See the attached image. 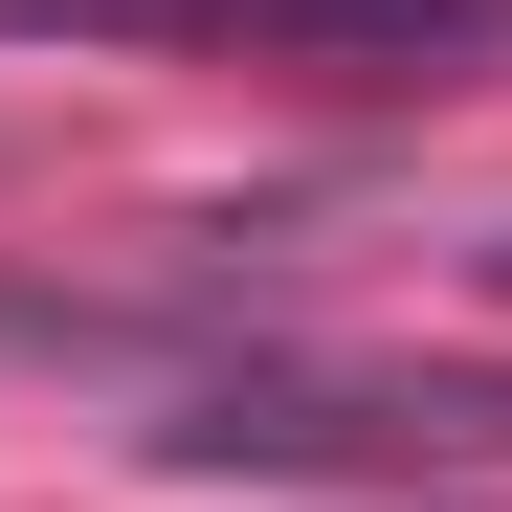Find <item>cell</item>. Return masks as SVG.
I'll list each match as a JSON object with an SVG mask.
<instances>
[{"label":"cell","instance_id":"cell-3","mask_svg":"<svg viewBox=\"0 0 512 512\" xmlns=\"http://www.w3.org/2000/svg\"><path fill=\"white\" fill-rule=\"evenodd\" d=\"M490 290H512V245H490Z\"/></svg>","mask_w":512,"mask_h":512},{"label":"cell","instance_id":"cell-2","mask_svg":"<svg viewBox=\"0 0 512 512\" xmlns=\"http://www.w3.org/2000/svg\"><path fill=\"white\" fill-rule=\"evenodd\" d=\"M0 45H245V67H334V90H468L512 0H0Z\"/></svg>","mask_w":512,"mask_h":512},{"label":"cell","instance_id":"cell-4","mask_svg":"<svg viewBox=\"0 0 512 512\" xmlns=\"http://www.w3.org/2000/svg\"><path fill=\"white\" fill-rule=\"evenodd\" d=\"M379 512H423V490H379Z\"/></svg>","mask_w":512,"mask_h":512},{"label":"cell","instance_id":"cell-1","mask_svg":"<svg viewBox=\"0 0 512 512\" xmlns=\"http://www.w3.org/2000/svg\"><path fill=\"white\" fill-rule=\"evenodd\" d=\"M156 468H357V490H468L512 468V379H201Z\"/></svg>","mask_w":512,"mask_h":512}]
</instances>
